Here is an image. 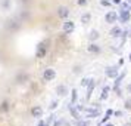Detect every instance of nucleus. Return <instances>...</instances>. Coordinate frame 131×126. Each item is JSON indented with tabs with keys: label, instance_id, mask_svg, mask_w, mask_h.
Listing matches in <instances>:
<instances>
[{
	"label": "nucleus",
	"instance_id": "obj_27",
	"mask_svg": "<svg viewBox=\"0 0 131 126\" xmlns=\"http://www.w3.org/2000/svg\"><path fill=\"white\" fill-rule=\"evenodd\" d=\"M58 105H59V102H58V101H52V102H50V110H54Z\"/></svg>",
	"mask_w": 131,
	"mask_h": 126
},
{
	"label": "nucleus",
	"instance_id": "obj_9",
	"mask_svg": "<svg viewBox=\"0 0 131 126\" xmlns=\"http://www.w3.org/2000/svg\"><path fill=\"white\" fill-rule=\"evenodd\" d=\"M58 16L62 18V19L68 18V16H69V9H68L66 6H59L58 7Z\"/></svg>",
	"mask_w": 131,
	"mask_h": 126
},
{
	"label": "nucleus",
	"instance_id": "obj_37",
	"mask_svg": "<svg viewBox=\"0 0 131 126\" xmlns=\"http://www.w3.org/2000/svg\"><path fill=\"white\" fill-rule=\"evenodd\" d=\"M124 126H131V123H125V125Z\"/></svg>",
	"mask_w": 131,
	"mask_h": 126
},
{
	"label": "nucleus",
	"instance_id": "obj_26",
	"mask_svg": "<svg viewBox=\"0 0 131 126\" xmlns=\"http://www.w3.org/2000/svg\"><path fill=\"white\" fill-rule=\"evenodd\" d=\"M77 126H89V123L85 122V120H77Z\"/></svg>",
	"mask_w": 131,
	"mask_h": 126
},
{
	"label": "nucleus",
	"instance_id": "obj_14",
	"mask_svg": "<svg viewBox=\"0 0 131 126\" xmlns=\"http://www.w3.org/2000/svg\"><path fill=\"white\" fill-rule=\"evenodd\" d=\"M87 51H89L90 54H100V46H99V45H96V43H91V45H90L89 48H87Z\"/></svg>",
	"mask_w": 131,
	"mask_h": 126
},
{
	"label": "nucleus",
	"instance_id": "obj_23",
	"mask_svg": "<svg viewBox=\"0 0 131 126\" xmlns=\"http://www.w3.org/2000/svg\"><path fill=\"white\" fill-rule=\"evenodd\" d=\"M124 108H125V110H131V96L125 99V102H124Z\"/></svg>",
	"mask_w": 131,
	"mask_h": 126
},
{
	"label": "nucleus",
	"instance_id": "obj_5",
	"mask_svg": "<svg viewBox=\"0 0 131 126\" xmlns=\"http://www.w3.org/2000/svg\"><path fill=\"white\" fill-rule=\"evenodd\" d=\"M105 73H106V76L109 79H116L119 76L118 67H107L106 70H105Z\"/></svg>",
	"mask_w": 131,
	"mask_h": 126
},
{
	"label": "nucleus",
	"instance_id": "obj_29",
	"mask_svg": "<svg viewBox=\"0 0 131 126\" xmlns=\"http://www.w3.org/2000/svg\"><path fill=\"white\" fill-rule=\"evenodd\" d=\"M100 5L102 6H111V2L109 0H100Z\"/></svg>",
	"mask_w": 131,
	"mask_h": 126
},
{
	"label": "nucleus",
	"instance_id": "obj_4",
	"mask_svg": "<svg viewBox=\"0 0 131 126\" xmlns=\"http://www.w3.org/2000/svg\"><path fill=\"white\" fill-rule=\"evenodd\" d=\"M105 19H106L107 24H113V22H116L119 19V15L115 11H109V12L106 13V16H105Z\"/></svg>",
	"mask_w": 131,
	"mask_h": 126
},
{
	"label": "nucleus",
	"instance_id": "obj_18",
	"mask_svg": "<svg viewBox=\"0 0 131 126\" xmlns=\"http://www.w3.org/2000/svg\"><path fill=\"white\" fill-rule=\"evenodd\" d=\"M90 21H91V13H83V15H81V22H83V24H89Z\"/></svg>",
	"mask_w": 131,
	"mask_h": 126
},
{
	"label": "nucleus",
	"instance_id": "obj_11",
	"mask_svg": "<svg viewBox=\"0 0 131 126\" xmlns=\"http://www.w3.org/2000/svg\"><path fill=\"white\" fill-rule=\"evenodd\" d=\"M100 114V110L97 107H94V108H87V117L89 119H94V117H97Z\"/></svg>",
	"mask_w": 131,
	"mask_h": 126
},
{
	"label": "nucleus",
	"instance_id": "obj_24",
	"mask_svg": "<svg viewBox=\"0 0 131 126\" xmlns=\"http://www.w3.org/2000/svg\"><path fill=\"white\" fill-rule=\"evenodd\" d=\"M121 9H127V11H131V3L125 2V3H121Z\"/></svg>",
	"mask_w": 131,
	"mask_h": 126
},
{
	"label": "nucleus",
	"instance_id": "obj_7",
	"mask_svg": "<svg viewBox=\"0 0 131 126\" xmlns=\"http://www.w3.org/2000/svg\"><path fill=\"white\" fill-rule=\"evenodd\" d=\"M15 82L18 85H24L25 82H28V73H25V71H21L16 74V77H15Z\"/></svg>",
	"mask_w": 131,
	"mask_h": 126
},
{
	"label": "nucleus",
	"instance_id": "obj_15",
	"mask_svg": "<svg viewBox=\"0 0 131 126\" xmlns=\"http://www.w3.org/2000/svg\"><path fill=\"white\" fill-rule=\"evenodd\" d=\"M9 110H10V104H9V101L5 99V101L0 104V113H7Z\"/></svg>",
	"mask_w": 131,
	"mask_h": 126
},
{
	"label": "nucleus",
	"instance_id": "obj_6",
	"mask_svg": "<svg viewBox=\"0 0 131 126\" xmlns=\"http://www.w3.org/2000/svg\"><path fill=\"white\" fill-rule=\"evenodd\" d=\"M62 28H63V33H65V34H71V33H74V30H75V24H74L72 21H66V22H63Z\"/></svg>",
	"mask_w": 131,
	"mask_h": 126
},
{
	"label": "nucleus",
	"instance_id": "obj_10",
	"mask_svg": "<svg viewBox=\"0 0 131 126\" xmlns=\"http://www.w3.org/2000/svg\"><path fill=\"white\" fill-rule=\"evenodd\" d=\"M31 116L36 117V119H40L43 116V108L40 105H34V107L31 108Z\"/></svg>",
	"mask_w": 131,
	"mask_h": 126
},
{
	"label": "nucleus",
	"instance_id": "obj_12",
	"mask_svg": "<svg viewBox=\"0 0 131 126\" xmlns=\"http://www.w3.org/2000/svg\"><path fill=\"white\" fill-rule=\"evenodd\" d=\"M94 88H96V82H94V79H93V80L90 82V85L87 86V95H85V98H87V99H90V98H91V94H93Z\"/></svg>",
	"mask_w": 131,
	"mask_h": 126
},
{
	"label": "nucleus",
	"instance_id": "obj_34",
	"mask_svg": "<svg viewBox=\"0 0 131 126\" xmlns=\"http://www.w3.org/2000/svg\"><path fill=\"white\" fill-rule=\"evenodd\" d=\"M127 90H128V92H130V94H131V83L128 85V86H127Z\"/></svg>",
	"mask_w": 131,
	"mask_h": 126
},
{
	"label": "nucleus",
	"instance_id": "obj_38",
	"mask_svg": "<svg viewBox=\"0 0 131 126\" xmlns=\"http://www.w3.org/2000/svg\"><path fill=\"white\" fill-rule=\"evenodd\" d=\"M127 2H128V3H131V0H127Z\"/></svg>",
	"mask_w": 131,
	"mask_h": 126
},
{
	"label": "nucleus",
	"instance_id": "obj_8",
	"mask_svg": "<svg viewBox=\"0 0 131 126\" xmlns=\"http://www.w3.org/2000/svg\"><path fill=\"white\" fill-rule=\"evenodd\" d=\"M130 19H131V12L130 11L121 9V12H119V21H121V22H128Z\"/></svg>",
	"mask_w": 131,
	"mask_h": 126
},
{
	"label": "nucleus",
	"instance_id": "obj_19",
	"mask_svg": "<svg viewBox=\"0 0 131 126\" xmlns=\"http://www.w3.org/2000/svg\"><path fill=\"white\" fill-rule=\"evenodd\" d=\"M109 90H111V88H109V86H105V88L102 89V94H100V99H106L107 96H109Z\"/></svg>",
	"mask_w": 131,
	"mask_h": 126
},
{
	"label": "nucleus",
	"instance_id": "obj_31",
	"mask_svg": "<svg viewBox=\"0 0 131 126\" xmlns=\"http://www.w3.org/2000/svg\"><path fill=\"white\" fill-rule=\"evenodd\" d=\"M37 126H49V122H43L41 120V122H38V125Z\"/></svg>",
	"mask_w": 131,
	"mask_h": 126
},
{
	"label": "nucleus",
	"instance_id": "obj_35",
	"mask_svg": "<svg viewBox=\"0 0 131 126\" xmlns=\"http://www.w3.org/2000/svg\"><path fill=\"white\" fill-rule=\"evenodd\" d=\"M103 126H115V125H112V123H105Z\"/></svg>",
	"mask_w": 131,
	"mask_h": 126
},
{
	"label": "nucleus",
	"instance_id": "obj_22",
	"mask_svg": "<svg viewBox=\"0 0 131 126\" xmlns=\"http://www.w3.org/2000/svg\"><path fill=\"white\" fill-rule=\"evenodd\" d=\"M91 80H93L91 77H83V79H81V86H83V88H85V86H89Z\"/></svg>",
	"mask_w": 131,
	"mask_h": 126
},
{
	"label": "nucleus",
	"instance_id": "obj_21",
	"mask_svg": "<svg viewBox=\"0 0 131 126\" xmlns=\"http://www.w3.org/2000/svg\"><path fill=\"white\" fill-rule=\"evenodd\" d=\"M77 98H78L77 89H72V90H71V102H69V104H72V105H74V104L77 102Z\"/></svg>",
	"mask_w": 131,
	"mask_h": 126
},
{
	"label": "nucleus",
	"instance_id": "obj_30",
	"mask_svg": "<svg viewBox=\"0 0 131 126\" xmlns=\"http://www.w3.org/2000/svg\"><path fill=\"white\" fill-rule=\"evenodd\" d=\"M113 116H115V117H121V116H122V111L116 110V111H113Z\"/></svg>",
	"mask_w": 131,
	"mask_h": 126
},
{
	"label": "nucleus",
	"instance_id": "obj_2",
	"mask_svg": "<svg viewBox=\"0 0 131 126\" xmlns=\"http://www.w3.org/2000/svg\"><path fill=\"white\" fill-rule=\"evenodd\" d=\"M6 30L10 31V33H15V31H18L19 28H21V21H18V19H7L6 21Z\"/></svg>",
	"mask_w": 131,
	"mask_h": 126
},
{
	"label": "nucleus",
	"instance_id": "obj_3",
	"mask_svg": "<svg viewBox=\"0 0 131 126\" xmlns=\"http://www.w3.org/2000/svg\"><path fill=\"white\" fill-rule=\"evenodd\" d=\"M54 77H56V71H54L53 68H46V70H44V73H43L44 82H52Z\"/></svg>",
	"mask_w": 131,
	"mask_h": 126
},
{
	"label": "nucleus",
	"instance_id": "obj_16",
	"mask_svg": "<svg viewBox=\"0 0 131 126\" xmlns=\"http://www.w3.org/2000/svg\"><path fill=\"white\" fill-rule=\"evenodd\" d=\"M122 34H124V33H122V30H121L119 27H113L112 30H111V36L112 37H121Z\"/></svg>",
	"mask_w": 131,
	"mask_h": 126
},
{
	"label": "nucleus",
	"instance_id": "obj_28",
	"mask_svg": "<svg viewBox=\"0 0 131 126\" xmlns=\"http://www.w3.org/2000/svg\"><path fill=\"white\" fill-rule=\"evenodd\" d=\"M78 6H87V0H77Z\"/></svg>",
	"mask_w": 131,
	"mask_h": 126
},
{
	"label": "nucleus",
	"instance_id": "obj_36",
	"mask_svg": "<svg viewBox=\"0 0 131 126\" xmlns=\"http://www.w3.org/2000/svg\"><path fill=\"white\" fill-rule=\"evenodd\" d=\"M128 61L131 62V52H130V55H128Z\"/></svg>",
	"mask_w": 131,
	"mask_h": 126
},
{
	"label": "nucleus",
	"instance_id": "obj_17",
	"mask_svg": "<svg viewBox=\"0 0 131 126\" xmlns=\"http://www.w3.org/2000/svg\"><path fill=\"white\" fill-rule=\"evenodd\" d=\"M0 5H2V9H3V11H9L10 6H12V2H10V0H2Z\"/></svg>",
	"mask_w": 131,
	"mask_h": 126
},
{
	"label": "nucleus",
	"instance_id": "obj_1",
	"mask_svg": "<svg viewBox=\"0 0 131 126\" xmlns=\"http://www.w3.org/2000/svg\"><path fill=\"white\" fill-rule=\"evenodd\" d=\"M47 49H49V40H46V42H40L38 45H37V48H36V56L38 58V60L44 58L46 54H47Z\"/></svg>",
	"mask_w": 131,
	"mask_h": 126
},
{
	"label": "nucleus",
	"instance_id": "obj_25",
	"mask_svg": "<svg viewBox=\"0 0 131 126\" xmlns=\"http://www.w3.org/2000/svg\"><path fill=\"white\" fill-rule=\"evenodd\" d=\"M28 16H30V13H28V12H21V13H19V18L22 19V21L28 19Z\"/></svg>",
	"mask_w": 131,
	"mask_h": 126
},
{
	"label": "nucleus",
	"instance_id": "obj_13",
	"mask_svg": "<svg viewBox=\"0 0 131 126\" xmlns=\"http://www.w3.org/2000/svg\"><path fill=\"white\" fill-rule=\"evenodd\" d=\"M56 94L59 96H65L68 94V88H66L65 85H59L58 88H56Z\"/></svg>",
	"mask_w": 131,
	"mask_h": 126
},
{
	"label": "nucleus",
	"instance_id": "obj_33",
	"mask_svg": "<svg viewBox=\"0 0 131 126\" xmlns=\"http://www.w3.org/2000/svg\"><path fill=\"white\" fill-rule=\"evenodd\" d=\"M62 125V120H58V122H54V126H60Z\"/></svg>",
	"mask_w": 131,
	"mask_h": 126
},
{
	"label": "nucleus",
	"instance_id": "obj_32",
	"mask_svg": "<svg viewBox=\"0 0 131 126\" xmlns=\"http://www.w3.org/2000/svg\"><path fill=\"white\" fill-rule=\"evenodd\" d=\"M113 5H121V0H112Z\"/></svg>",
	"mask_w": 131,
	"mask_h": 126
},
{
	"label": "nucleus",
	"instance_id": "obj_20",
	"mask_svg": "<svg viewBox=\"0 0 131 126\" xmlns=\"http://www.w3.org/2000/svg\"><path fill=\"white\" fill-rule=\"evenodd\" d=\"M99 37H100V34H99V31H97V30H91V31H90V40H91V42L97 40Z\"/></svg>",
	"mask_w": 131,
	"mask_h": 126
}]
</instances>
